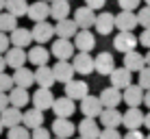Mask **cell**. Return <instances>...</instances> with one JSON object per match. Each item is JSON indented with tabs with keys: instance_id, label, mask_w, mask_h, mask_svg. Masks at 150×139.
I'll return each mask as SVG.
<instances>
[{
	"instance_id": "6da1fadb",
	"label": "cell",
	"mask_w": 150,
	"mask_h": 139,
	"mask_svg": "<svg viewBox=\"0 0 150 139\" xmlns=\"http://www.w3.org/2000/svg\"><path fill=\"white\" fill-rule=\"evenodd\" d=\"M139 44V37L137 35H133V30H120V33L113 37V48L117 50V52H131V50H135Z\"/></svg>"
},
{
	"instance_id": "7a4b0ae2",
	"label": "cell",
	"mask_w": 150,
	"mask_h": 139,
	"mask_svg": "<svg viewBox=\"0 0 150 139\" xmlns=\"http://www.w3.org/2000/svg\"><path fill=\"white\" fill-rule=\"evenodd\" d=\"M74 50H76V46L72 39H63V37H59V39H54L52 42V56H57V61H70V59H74Z\"/></svg>"
},
{
	"instance_id": "3957f363",
	"label": "cell",
	"mask_w": 150,
	"mask_h": 139,
	"mask_svg": "<svg viewBox=\"0 0 150 139\" xmlns=\"http://www.w3.org/2000/svg\"><path fill=\"white\" fill-rule=\"evenodd\" d=\"M72 65H74L76 74H83V76H89L91 72H96V59L89 52H76L72 59Z\"/></svg>"
},
{
	"instance_id": "277c9868",
	"label": "cell",
	"mask_w": 150,
	"mask_h": 139,
	"mask_svg": "<svg viewBox=\"0 0 150 139\" xmlns=\"http://www.w3.org/2000/svg\"><path fill=\"white\" fill-rule=\"evenodd\" d=\"M81 113L85 117H100V113L105 111V104H102L100 96H87L81 100Z\"/></svg>"
},
{
	"instance_id": "5b68a950",
	"label": "cell",
	"mask_w": 150,
	"mask_h": 139,
	"mask_svg": "<svg viewBox=\"0 0 150 139\" xmlns=\"http://www.w3.org/2000/svg\"><path fill=\"white\" fill-rule=\"evenodd\" d=\"M74 46L79 52H91L96 48V35L89 28H81L74 37Z\"/></svg>"
},
{
	"instance_id": "8992f818",
	"label": "cell",
	"mask_w": 150,
	"mask_h": 139,
	"mask_svg": "<svg viewBox=\"0 0 150 139\" xmlns=\"http://www.w3.org/2000/svg\"><path fill=\"white\" fill-rule=\"evenodd\" d=\"M96 11L91 7H87V4H83L74 11V22L79 24V28H91L96 26Z\"/></svg>"
},
{
	"instance_id": "52a82bcc",
	"label": "cell",
	"mask_w": 150,
	"mask_h": 139,
	"mask_svg": "<svg viewBox=\"0 0 150 139\" xmlns=\"http://www.w3.org/2000/svg\"><path fill=\"white\" fill-rule=\"evenodd\" d=\"M57 98L52 96V91L48 89V87H39L37 91H35L33 96H30V102H33V107H37V109L46 111V109H52Z\"/></svg>"
},
{
	"instance_id": "ba28073f",
	"label": "cell",
	"mask_w": 150,
	"mask_h": 139,
	"mask_svg": "<svg viewBox=\"0 0 150 139\" xmlns=\"http://www.w3.org/2000/svg\"><path fill=\"white\" fill-rule=\"evenodd\" d=\"M109 80L113 87H117V89H126L128 85H133V72L126 68V65H122V68H115L109 74Z\"/></svg>"
},
{
	"instance_id": "9c48e42d",
	"label": "cell",
	"mask_w": 150,
	"mask_h": 139,
	"mask_svg": "<svg viewBox=\"0 0 150 139\" xmlns=\"http://www.w3.org/2000/svg\"><path fill=\"white\" fill-rule=\"evenodd\" d=\"M30 30H33V37H35L37 44H46V42L52 39V35H57V28L48 22V20H44V22H35V26Z\"/></svg>"
},
{
	"instance_id": "30bf717a",
	"label": "cell",
	"mask_w": 150,
	"mask_h": 139,
	"mask_svg": "<svg viewBox=\"0 0 150 139\" xmlns=\"http://www.w3.org/2000/svg\"><path fill=\"white\" fill-rule=\"evenodd\" d=\"M4 59H7V65H9V68L18 70V68H22V65L28 61V52H26V48H18V46H11V48L4 52Z\"/></svg>"
},
{
	"instance_id": "8fae6325",
	"label": "cell",
	"mask_w": 150,
	"mask_h": 139,
	"mask_svg": "<svg viewBox=\"0 0 150 139\" xmlns=\"http://www.w3.org/2000/svg\"><path fill=\"white\" fill-rule=\"evenodd\" d=\"M26 18L30 22H44V20L50 18V2H46V0H37V2H33L28 7V15Z\"/></svg>"
},
{
	"instance_id": "7c38bea8",
	"label": "cell",
	"mask_w": 150,
	"mask_h": 139,
	"mask_svg": "<svg viewBox=\"0 0 150 139\" xmlns=\"http://www.w3.org/2000/svg\"><path fill=\"white\" fill-rule=\"evenodd\" d=\"M144 120H146V115L139 111V107H128V111L124 113L122 126L128 128V131H137L139 126H144Z\"/></svg>"
},
{
	"instance_id": "4fadbf2b",
	"label": "cell",
	"mask_w": 150,
	"mask_h": 139,
	"mask_svg": "<svg viewBox=\"0 0 150 139\" xmlns=\"http://www.w3.org/2000/svg\"><path fill=\"white\" fill-rule=\"evenodd\" d=\"M144 96H146V89L142 85H128L124 89V104L128 107H142L144 104Z\"/></svg>"
},
{
	"instance_id": "5bb4252c",
	"label": "cell",
	"mask_w": 150,
	"mask_h": 139,
	"mask_svg": "<svg viewBox=\"0 0 150 139\" xmlns=\"http://www.w3.org/2000/svg\"><path fill=\"white\" fill-rule=\"evenodd\" d=\"M52 70H54V78H57V83H70L72 78H74V74H76V70H74V65L70 63V61H57V63L52 65Z\"/></svg>"
},
{
	"instance_id": "9a60e30c",
	"label": "cell",
	"mask_w": 150,
	"mask_h": 139,
	"mask_svg": "<svg viewBox=\"0 0 150 139\" xmlns=\"http://www.w3.org/2000/svg\"><path fill=\"white\" fill-rule=\"evenodd\" d=\"M22 120H24V111L20 107H13V104L0 113V122L4 124V128H13V126L22 124Z\"/></svg>"
},
{
	"instance_id": "2e32d148",
	"label": "cell",
	"mask_w": 150,
	"mask_h": 139,
	"mask_svg": "<svg viewBox=\"0 0 150 139\" xmlns=\"http://www.w3.org/2000/svg\"><path fill=\"white\" fill-rule=\"evenodd\" d=\"M139 26V18L135 11H120L115 15V28L117 30H135Z\"/></svg>"
},
{
	"instance_id": "e0dca14e",
	"label": "cell",
	"mask_w": 150,
	"mask_h": 139,
	"mask_svg": "<svg viewBox=\"0 0 150 139\" xmlns=\"http://www.w3.org/2000/svg\"><path fill=\"white\" fill-rule=\"evenodd\" d=\"M65 96H70L72 100H83V98L89 96V87H87L85 80H74L72 78L70 83H65Z\"/></svg>"
},
{
	"instance_id": "ac0fdd59",
	"label": "cell",
	"mask_w": 150,
	"mask_h": 139,
	"mask_svg": "<svg viewBox=\"0 0 150 139\" xmlns=\"http://www.w3.org/2000/svg\"><path fill=\"white\" fill-rule=\"evenodd\" d=\"M11 44L13 46H18V48H28L30 44L35 42V37H33V30L30 28H24V26H18L15 30H11Z\"/></svg>"
},
{
	"instance_id": "d6986e66",
	"label": "cell",
	"mask_w": 150,
	"mask_h": 139,
	"mask_svg": "<svg viewBox=\"0 0 150 139\" xmlns=\"http://www.w3.org/2000/svg\"><path fill=\"white\" fill-rule=\"evenodd\" d=\"M52 111L57 117H72L76 111V104L70 96H63V98H57L54 104H52Z\"/></svg>"
},
{
	"instance_id": "ffe728a7",
	"label": "cell",
	"mask_w": 150,
	"mask_h": 139,
	"mask_svg": "<svg viewBox=\"0 0 150 139\" xmlns=\"http://www.w3.org/2000/svg\"><path fill=\"white\" fill-rule=\"evenodd\" d=\"M54 28H57V37H63V39H74L76 37V33H79V24L74 22V18H65V20H59V22L54 24Z\"/></svg>"
},
{
	"instance_id": "44dd1931",
	"label": "cell",
	"mask_w": 150,
	"mask_h": 139,
	"mask_svg": "<svg viewBox=\"0 0 150 139\" xmlns=\"http://www.w3.org/2000/svg\"><path fill=\"white\" fill-rule=\"evenodd\" d=\"M98 30V35H111L113 33V28H115V15L109 13V11H102V13H98V18H96V26Z\"/></svg>"
},
{
	"instance_id": "7402d4cb",
	"label": "cell",
	"mask_w": 150,
	"mask_h": 139,
	"mask_svg": "<svg viewBox=\"0 0 150 139\" xmlns=\"http://www.w3.org/2000/svg\"><path fill=\"white\" fill-rule=\"evenodd\" d=\"M74 131H79V128L70 122V117H57V120L52 122V133H54V137L70 139L72 135H74Z\"/></svg>"
},
{
	"instance_id": "603a6c76",
	"label": "cell",
	"mask_w": 150,
	"mask_h": 139,
	"mask_svg": "<svg viewBox=\"0 0 150 139\" xmlns=\"http://www.w3.org/2000/svg\"><path fill=\"white\" fill-rule=\"evenodd\" d=\"M100 124L105 126V128H117V126H122V120H124V113L117 111V107L115 109H107L105 107V111L100 113Z\"/></svg>"
},
{
	"instance_id": "cb8c5ba5",
	"label": "cell",
	"mask_w": 150,
	"mask_h": 139,
	"mask_svg": "<svg viewBox=\"0 0 150 139\" xmlns=\"http://www.w3.org/2000/svg\"><path fill=\"white\" fill-rule=\"evenodd\" d=\"M76 128H79V135L85 137V139H98L100 133H102L100 126H98V122H96V117H85Z\"/></svg>"
},
{
	"instance_id": "d4e9b609",
	"label": "cell",
	"mask_w": 150,
	"mask_h": 139,
	"mask_svg": "<svg viewBox=\"0 0 150 139\" xmlns=\"http://www.w3.org/2000/svg\"><path fill=\"white\" fill-rule=\"evenodd\" d=\"M100 100H102V104H105L107 109H115V107L124 100V94L117 89V87L111 85V87H107V89L100 91Z\"/></svg>"
},
{
	"instance_id": "484cf974",
	"label": "cell",
	"mask_w": 150,
	"mask_h": 139,
	"mask_svg": "<svg viewBox=\"0 0 150 139\" xmlns=\"http://www.w3.org/2000/svg\"><path fill=\"white\" fill-rule=\"evenodd\" d=\"M113 70H115V59H113L111 52H100L96 56V72L98 74L109 76Z\"/></svg>"
},
{
	"instance_id": "4316f807",
	"label": "cell",
	"mask_w": 150,
	"mask_h": 139,
	"mask_svg": "<svg viewBox=\"0 0 150 139\" xmlns=\"http://www.w3.org/2000/svg\"><path fill=\"white\" fill-rule=\"evenodd\" d=\"M35 83H37L39 87H52L57 83V78H54V70L52 68H48V65H39L37 70H35Z\"/></svg>"
},
{
	"instance_id": "83f0119b",
	"label": "cell",
	"mask_w": 150,
	"mask_h": 139,
	"mask_svg": "<svg viewBox=\"0 0 150 139\" xmlns=\"http://www.w3.org/2000/svg\"><path fill=\"white\" fill-rule=\"evenodd\" d=\"M124 65H126L131 72H142L146 68V54H139L137 50H131V52L124 54Z\"/></svg>"
},
{
	"instance_id": "f1b7e54d",
	"label": "cell",
	"mask_w": 150,
	"mask_h": 139,
	"mask_svg": "<svg viewBox=\"0 0 150 139\" xmlns=\"http://www.w3.org/2000/svg\"><path fill=\"white\" fill-rule=\"evenodd\" d=\"M22 124L26 126V128H37V126H41L44 124V111L41 109H37V107H30V109H26L24 111V120H22Z\"/></svg>"
},
{
	"instance_id": "f546056e",
	"label": "cell",
	"mask_w": 150,
	"mask_h": 139,
	"mask_svg": "<svg viewBox=\"0 0 150 139\" xmlns=\"http://www.w3.org/2000/svg\"><path fill=\"white\" fill-rule=\"evenodd\" d=\"M50 18L54 22L70 18V0H52L50 2Z\"/></svg>"
},
{
	"instance_id": "4dcf8cb0",
	"label": "cell",
	"mask_w": 150,
	"mask_h": 139,
	"mask_svg": "<svg viewBox=\"0 0 150 139\" xmlns=\"http://www.w3.org/2000/svg\"><path fill=\"white\" fill-rule=\"evenodd\" d=\"M9 100H11L13 107H20V109H24V107L30 102V94L26 87H18L15 85L11 91H9Z\"/></svg>"
},
{
	"instance_id": "1f68e13d",
	"label": "cell",
	"mask_w": 150,
	"mask_h": 139,
	"mask_svg": "<svg viewBox=\"0 0 150 139\" xmlns=\"http://www.w3.org/2000/svg\"><path fill=\"white\" fill-rule=\"evenodd\" d=\"M28 61L33 65H48V61H50V50H46L44 48V44H39V46H35V48H30L28 50Z\"/></svg>"
},
{
	"instance_id": "d6a6232c",
	"label": "cell",
	"mask_w": 150,
	"mask_h": 139,
	"mask_svg": "<svg viewBox=\"0 0 150 139\" xmlns=\"http://www.w3.org/2000/svg\"><path fill=\"white\" fill-rule=\"evenodd\" d=\"M13 80H15V85H18V87H26V89H28V87L35 83V72L33 70H26L22 65V68H18L13 72Z\"/></svg>"
},
{
	"instance_id": "836d02e7",
	"label": "cell",
	"mask_w": 150,
	"mask_h": 139,
	"mask_svg": "<svg viewBox=\"0 0 150 139\" xmlns=\"http://www.w3.org/2000/svg\"><path fill=\"white\" fill-rule=\"evenodd\" d=\"M28 7L30 4L26 0H7V9L4 11L13 13L15 18H24V15H28Z\"/></svg>"
},
{
	"instance_id": "e575fe53",
	"label": "cell",
	"mask_w": 150,
	"mask_h": 139,
	"mask_svg": "<svg viewBox=\"0 0 150 139\" xmlns=\"http://www.w3.org/2000/svg\"><path fill=\"white\" fill-rule=\"evenodd\" d=\"M15 28H18V18L9 11H2L0 13V30L2 33H11Z\"/></svg>"
},
{
	"instance_id": "d590c367",
	"label": "cell",
	"mask_w": 150,
	"mask_h": 139,
	"mask_svg": "<svg viewBox=\"0 0 150 139\" xmlns=\"http://www.w3.org/2000/svg\"><path fill=\"white\" fill-rule=\"evenodd\" d=\"M7 139H30V128H26L24 124H18V126L9 128Z\"/></svg>"
},
{
	"instance_id": "8d00e7d4",
	"label": "cell",
	"mask_w": 150,
	"mask_h": 139,
	"mask_svg": "<svg viewBox=\"0 0 150 139\" xmlns=\"http://www.w3.org/2000/svg\"><path fill=\"white\" fill-rule=\"evenodd\" d=\"M15 87V80H13V76H9V74H4V72H0V91H4V94H9Z\"/></svg>"
},
{
	"instance_id": "74e56055",
	"label": "cell",
	"mask_w": 150,
	"mask_h": 139,
	"mask_svg": "<svg viewBox=\"0 0 150 139\" xmlns=\"http://www.w3.org/2000/svg\"><path fill=\"white\" fill-rule=\"evenodd\" d=\"M137 18H139V26H144V28H150V7H148V4H146V7H142V9H139Z\"/></svg>"
},
{
	"instance_id": "f35d334b",
	"label": "cell",
	"mask_w": 150,
	"mask_h": 139,
	"mask_svg": "<svg viewBox=\"0 0 150 139\" xmlns=\"http://www.w3.org/2000/svg\"><path fill=\"white\" fill-rule=\"evenodd\" d=\"M139 85L144 87V89H150V65H146V68H144L142 72H139V80H137Z\"/></svg>"
},
{
	"instance_id": "ab89813d",
	"label": "cell",
	"mask_w": 150,
	"mask_h": 139,
	"mask_svg": "<svg viewBox=\"0 0 150 139\" xmlns=\"http://www.w3.org/2000/svg\"><path fill=\"white\" fill-rule=\"evenodd\" d=\"M139 2H144V0H117L122 11H135V9H139Z\"/></svg>"
},
{
	"instance_id": "60d3db41",
	"label": "cell",
	"mask_w": 150,
	"mask_h": 139,
	"mask_svg": "<svg viewBox=\"0 0 150 139\" xmlns=\"http://www.w3.org/2000/svg\"><path fill=\"white\" fill-rule=\"evenodd\" d=\"M30 139H50V131L44 126H37L30 131Z\"/></svg>"
},
{
	"instance_id": "b9f144b4",
	"label": "cell",
	"mask_w": 150,
	"mask_h": 139,
	"mask_svg": "<svg viewBox=\"0 0 150 139\" xmlns=\"http://www.w3.org/2000/svg\"><path fill=\"white\" fill-rule=\"evenodd\" d=\"M11 46H13V44H11V37H9L7 33H2V30H0V54H4Z\"/></svg>"
},
{
	"instance_id": "7bdbcfd3",
	"label": "cell",
	"mask_w": 150,
	"mask_h": 139,
	"mask_svg": "<svg viewBox=\"0 0 150 139\" xmlns=\"http://www.w3.org/2000/svg\"><path fill=\"white\" fill-rule=\"evenodd\" d=\"M98 139H124L120 133H117V128H105V131L100 133V137Z\"/></svg>"
},
{
	"instance_id": "ee69618b",
	"label": "cell",
	"mask_w": 150,
	"mask_h": 139,
	"mask_svg": "<svg viewBox=\"0 0 150 139\" xmlns=\"http://www.w3.org/2000/svg\"><path fill=\"white\" fill-rule=\"evenodd\" d=\"M139 44L150 50V28H144V33L139 35Z\"/></svg>"
},
{
	"instance_id": "f6af8a7d",
	"label": "cell",
	"mask_w": 150,
	"mask_h": 139,
	"mask_svg": "<svg viewBox=\"0 0 150 139\" xmlns=\"http://www.w3.org/2000/svg\"><path fill=\"white\" fill-rule=\"evenodd\" d=\"M11 107V100H9V94H4V91H0V113L4 109H9Z\"/></svg>"
},
{
	"instance_id": "bcb514c9",
	"label": "cell",
	"mask_w": 150,
	"mask_h": 139,
	"mask_svg": "<svg viewBox=\"0 0 150 139\" xmlns=\"http://www.w3.org/2000/svg\"><path fill=\"white\" fill-rule=\"evenodd\" d=\"M105 2L107 0H85L87 7H91L94 11H98V9H105Z\"/></svg>"
},
{
	"instance_id": "7dc6e473",
	"label": "cell",
	"mask_w": 150,
	"mask_h": 139,
	"mask_svg": "<svg viewBox=\"0 0 150 139\" xmlns=\"http://www.w3.org/2000/svg\"><path fill=\"white\" fill-rule=\"evenodd\" d=\"M124 139H146V137H144L142 133H139V128H137V131H128L126 135H124Z\"/></svg>"
},
{
	"instance_id": "c3c4849f",
	"label": "cell",
	"mask_w": 150,
	"mask_h": 139,
	"mask_svg": "<svg viewBox=\"0 0 150 139\" xmlns=\"http://www.w3.org/2000/svg\"><path fill=\"white\" fill-rule=\"evenodd\" d=\"M4 68H9V65H7V59H4V54H0V72H4Z\"/></svg>"
},
{
	"instance_id": "681fc988",
	"label": "cell",
	"mask_w": 150,
	"mask_h": 139,
	"mask_svg": "<svg viewBox=\"0 0 150 139\" xmlns=\"http://www.w3.org/2000/svg\"><path fill=\"white\" fill-rule=\"evenodd\" d=\"M144 104H146L148 109H150V89L146 91V96H144Z\"/></svg>"
},
{
	"instance_id": "f907efd6",
	"label": "cell",
	"mask_w": 150,
	"mask_h": 139,
	"mask_svg": "<svg viewBox=\"0 0 150 139\" xmlns=\"http://www.w3.org/2000/svg\"><path fill=\"white\" fill-rule=\"evenodd\" d=\"M144 126H146V128H148V131H150V111L146 113V120H144Z\"/></svg>"
},
{
	"instance_id": "816d5d0a",
	"label": "cell",
	"mask_w": 150,
	"mask_h": 139,
	"mask_svg": "<svg viewBox=\"0 0 150 139\" xmlns=\"http://www.w3.org/2000/svg\"><path fill=\"white\" fill-rule=\"evenodd\" d=\"M4 9H7V0H0V13H2Z\"/></svg>"
},
{
	"instance_id": "f5cc1de1",
	"label": "cell",
	"mask_w": 150,
	"mask_h": 139,
	"mask_svg": "<svg viewBox=\"0 0 150 139\" xmlns=\"http://www.w3.org/2000/svg\"><path fill=\"white\" fill-rule=\"evenodd\" d=\"M146 65H150V50L146 52Z\"/></svg>"
},
{
	"instance_id": "db71d44e",
	"label": "cell",
	"mask_w": 150,
	"mask_h": 139,
	"mask_svg": "<svg viewBox=\"0 0 150 139\" xmlns=\"http://www.w3.org/2000/svg\"><path fill=\"white\" fill-rule=\"evenodd\" d=\"M2 128H4V124H2V122H0V133H2Z\"/></svg>"
},
{
	"instance_id": "11a10c76",
	"label": "cell",
	"mask_w": 150,
	"mask_h": 139,
	"mask_svg": "<svg viewBox=\"0 0 150 139\" xmlns=\"http://www.w3.org/2000/svg\"><path fill=\"white\" fill-rule=\"evenodd\" d=\"M144 2H146V4H148V7H150V0H144Z\"/></svg>"
},
{
	"instance_id": "9f6ffc18",
	"label": "cell",
	"mask_w": 150,
	"mask_h": 139,
	"mask_svg": "<svg viewBox=\"0 0 150 139\" xmlns=\"http://www.w3.org/2000/svg\"><path fill=\"white\" fill-rule=\"evenodd\" d=\"M146 139H150V133H148V135H146Z\"/></svg>"
},
{
	"instance_id": "6f0895ef",
	"label": "cell",
	"mask_w": 150,
	"mask_h": 139,
	"mask_svg": "<svg viewBox=\"0 0 150 139\" xmlns=\"http://www.w3.org/2000/svg\"><path fill=\"white\" fill-rule=\"evenodd\" d=\"M46 2H52V0H46Z\"/></svg>"
},
{
	"instance_id": "680465c9",
	"label": "cell",
	"mask_w": 150,
	"mask_h": 139,
	"mask_svg": "<svg viewBox=\"0 0 150 139\" xmlns=\"http://www.w3.org/2000/svg\"><path fill=\"white\" fill-rule=\"evenodd\" d=\"M57 139H63V137H57Z\"/></svg>"
},
{
	"instance_id": "91938a15",
	"label": "cell",
	"mask_w": 150,
	"mask_h": 139,
	"mask_svg": "<svg viewBox=\"0 0 150 139\" xmlns=\"http://www.w3.org/2000/svg\"><path fill=\"white\" fill-rule=\"evenodd\" d=\"M79 139H85V137H79Z\"/></svg>"
}]
</instances>
